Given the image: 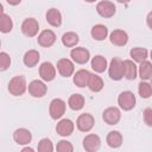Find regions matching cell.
Returning a JSON list of instances; mask_svg holds the SVG:
<instances>
[{
    "mask_svg": "<svg viewBox=\"0 0 152 152\" xmlns=\"http://www.w3.org/2000/svg\"><path fill=\"white\" fill-rule=\"evenodd\" d=\"M8 91L11 95L13 96H21L25 94V91L27 90V83H26V78L23 75H17L14 77H12L8 82V87H7Z\"/></svg>",
    "mask_w": 152,
    "mask_h": 152,
    "instance_id": "obj_1",
    "label": "cell"
},
{
    "mask_svg": "<svg viewBox=\"0 0 152 152\" xmlns=\"http://www.w3.org/2000/svg\"><path fill=\"white\" fill-rule=\"evenodd\" d=\"M135 103H137L135 95L131 90H124L118 95V104L120 109L125 112L132 110L135 107Z\"/></svg>",
    "mask_w": 152,
    "mask_h": 152,
    "instance_id": "obj_2",
    "label": "cell"
},
{
    "mask_svg": "<svg viewBox=\"0 0 152 152\" xmlns=\"http://www.w3.org/2000/svg\"><path fill=\"white\" fill-rule=\"evenodd\" d=\"M108 76L113 81H120L124 78V61L114 57L108 64Z\"/></svg>",
    "mask_w": 152,
    "mask_h": 152,
    "instance_id": "obj_3",
    "label": "cell"
},
{
    "mask_svg": "<svg viewBox=\"0 0 152 152\" xmlns=\"http://www.w3.org/2000/svg\"><path fill=\"white\" fill-rule=\"evenodd\" d=\"M66 103L62 99H53L49 104V114L52 120H59L65 114Z\"/></svg>",
    "mask_w": 152,
    "mask_h": 152,
    "instance_id": "obj_4",
    "label": "cell"
},
{
    "mask_svg": "<svg viewBox=\"0 0 152 152\" xmlns=\"http://www.w3.org/2000/svg\"><path fill=\"white\" fill-rule=\"evenodd\" d=\"M28 94L34 99H42L48 93V86L43 80H33L27 86Z\"/></svg>",
    "mask_w": 152,
    "mask_h": 152,
    "instance_id": "obj_5",
    "label": "cell"
},
{
    "mask_svg": "<svg viewBox=\"0 0 152 152\" xmlns=\"http://www.w3.org/2000/svg\"><path fill=\"white\" fill-rule=\"evenodd\" d=\"M95 126V119L90 113H82L78 115L76 120V127L80 132L88 133Z\"/></svg>",
    "mask_w": 152,
    "mask_h": 152,
    "instance_id": "obj_6",
    "label": "cell"
},
{
    "mask_svg": "<svg viewBox=\"0 0 152 152\" xmlns=\"http://www.w3.org/2000/svg\"><path fill=\"white\" fill-rule=\"evenodd\" d=\"M20 28H21V32H23L24 36H26L28 38H32V37H36L38 34L39 23L34 18H26L21 23Z\"/></svg>",
    "mask_w": 152,
    "mask_h": 152,
    "instance_id": "obj_7",
    "label": "cell"
},
{
    "mask_svg": "<svg viewBox=\"0 0 152 152\" xmlns=\"http://www.w3.org/2000/svg\"><path fill=\"white\" fill-rule=\"evenodd\" d=\"M70 57L71 59L76 63V64H86L89 62L90 59V52L88 49L83 48V46H76V48H72L71 51H70Z\"/></svg>",
    "mask_w": 152,
    "mask_h": 152,
    "instance_id": "obj_8",
    "label": "cell"
},
{
    "mask_svg": "<svg viewBox=\"0 0 152 152\" xmlns=\"http://www.w3.org/2000/svg\"><path fill=\"white\" fill-rule=\"evenodd\" d=\"M75 62L69 58H61L57 62V71L62 77H70L75 74Z\"/></svg>",
    "mask_w": 152,
    "mask_h": 152,
    "instance_id": "obj_9",
    "label": "cell"
},
{
    "mask_svg": "<svg viewBox=\"0 0 152 152\" xmlns=\"http://www.w3.org/2000/svg\"><path fill=\"white\" fill-rule=\"evenodd\" d=\"M96 12H97V14L100 17L108 19V18L114 17V14L116 13V7H115L114 2L108 1V0H102V1L97 2Z\"/></svg>",
    "mask_w": 152,
    "mask_h": 152,
    "instance_id": "obj_10",
    "label": "cell"
},
{
    "mask_svg": "<svg viewBox=\"0 0 152 152\" xmlns=\"http://www.w3.org/2000/svg\"><path fill=\"white\" fill-rule=\"evenodd\" d=\"M102 120L109 125V126H114L118 125L119 121L121 120V110L118 107H108L103 110L102 113Z\"/></svg>",
    "mask_w": 152,
    "mask_h": 152,
    "instance_id": "obj_11",
    "label": "cell"
},
{
    "mask_svg": "<svg viewBox=\"0 0 152 152\" xmlns=\"http://www.w3.org/2000/svg\"><path fill=\"white\" fill-rule=\"evenodd\" d=\"M56 74H57L56 66L51 62L46 61V62H43L39 65V76L43 81H45V82L53 81L55 77H56Z\"/></svg>",
    "mask_w": 152,
    "mask_h": 152,
    "instance_id": "obj_12",
    "label": "cell"
},
{
    "mask_svg": "<svg viewBox=\"0 0 152 152\" xmlns=\"http://www.w3.org/2000/svg\"><path fill=\"white\" fill-rule=\"evenodd\" d=\"M82 145H83V148L87 152H96L101 147V138L95 133L87 134L83 138Z\"/></svg>",
    "mask_w": 152,
    "mask_h": 152,
    "instance_id": "obj_13",
    "label": "cell"
},
{
    "mask_svg": "<svg viewBox=\"0 0 152 152\" xmlns=\"http://www.w3.org/2000/svg\"><path fill=\"white\" fill-rule=\"evenodd\" d=\"M74 129H75V124L70 120V119H59V121L57 122L56 125V132L59 137H63V138H66L69 135H71L74 133Z\"/></svg>",
    "mask_w": 152,
    "mask_h": 152,
    "instance_id": "obj_14",
    "label": "cell"
},
{
    "mask_svg": "<svg viewBox=\"0 0 152 152\" xmlns=\"http://www.w3.org/2000/svg\"><path fill=\"white\" fill-rule=\"evenodd\" d=\"M13 140H14V142H17L20 146L28 145L32 141V133L27 128H24V127L17 128L13 132Z\"/></svg>",
    "mask_w": 152,
    "mask_h": 152,
    "instance_id": "obj_15",
    "label": "cell"
},
{
    "mask_svg": "<svg viewBox=\"0 0 152 152\" xmlns=\"http://www.w3.org/2000/svg\"><path fill=\"white\" fill-rule=\"evenodd\" d=\"M38 44L42 48H51L56 43V33L52 30H43L37 38Z\"/></svg>",
    "mask_w": 152,
    "mask_h": 152,
    "instance_id": "obj_16",
    "label": "cell"
},
{
    "mask_svg": "<svg viewBox=\"0 0 152 152\" xmlns=\"http://www.w3.org/2000/svg\"><path fill=\"white\" fill-rule=\"evenodd\" d=\"M109 40L114 46H125L128 43V34L126 31L116 28L109 33Z\"/></svg>",
    "mask_w": 152,
    "mask_h": 152,
    "instance_id": "obj_17",
    "label": "cell"
},
{
    "mask_svg": "<svg viewBox=\"0 0 152 152\" xmlns=\"http://www.w3.org/2000/svg\"><path fill=\"white\" fill-rule=\"evenodd\" d=\"M90 71L87 69H80L77 70L74 75H72V81L74 84L78 88H86L88 87V82H89V77H90Z\"/></svg>",
    "mask_w": 152,
    "mask_h": 152,
    "instance_id": "obj_18",
    "label": "cell"
},
{
    "mask_svg": "<svg viewBox=\"0 0 152 152\" xmlns=\"http://www.w3.org/2000/svg\"><path fill=\"white\" fill-rule=\"evenodd\" d=\"M45 19L48 21V24L52 27H59L62 25V13L59 10L52 7L50 10H48L46 14H45Z\"/></svg>",
    "mask_w": 152,
    "mask_h": 152,
    "instance_id": "obj_19",
    "label": "cell"
},
{
    "mask_svg": "<svg viewBox=\"0 0 152 152\" xmlns=\"http://www.w3.org/2000/svg\"><path fill=\"white\" fill-rule=\"evenodd\" d=\"M138 76V66L133 59L124 61V77L128 81L135 80Z\"/></svg>",
    "mask_w": 152,
    "mask_h": 152,
    "instance_id": "obj_20",
    "label": "cell"
},
{
    "mask_svg": "<svg viewBox=\"0 0 152 152\" xmlns=\"http://www.w3.org/2000/svg\"><path fill=\"white\" fill-rule=\"evenodd\" d=\"M90 65L91 69L96 72V74H101L104 72L108 69V62L106 59V57H103L102 55H96L91 58L90 61Z\"/></svg>",
    "mask_w": 152,
    "mask_h": 152,
    "instance_id": "obj_21",
    "label": "cell"
},
{
    "mask_svg": "<svg viewBox=\"0 0 152 152\" xmlns=\"http://www.w3.org/2000/svg\"><path fill=\"white\" fill-rule=\"evenodd\" d=\"M138 76L141 81H148L152 78V62L151 61H142L139 63L138 66Z\"/></svg>",
    "mask_w": 152,
    "mask_h": 152,
    "instance_id": "obj_22",
    "label": "cell"
},
{
    "mask_svg": "<svg viewBox=\"0 0 152 152\" xmlns=\"http://www.w3.org/2000/svg\"><path fill=\"white\" fill-rule=\"evenodd\" d=\"M106 142L110 148H119L124 142V137L119 131H110L106 137Z\"/></svg>",
    "mask_w": 152,
    "mask_h": 152,
    "instance_id": "obj_23",
    "label": "cell"
},
{
    "mask_svg": "<svg viewBox=\"0 0 152 152\" xmlns=\"http://www.w3.org/2000/svg\"><path fill=\"white\" fill-rule=\"evenodd\" d=\"M90 34H91V38L94 40L102 42V40H104L108 37V28L103 24H96V25H94L91 27Z\"/></svg>",
    "mask_w": 152,
    "mask_h": 152,
    "instance_id": "obj_24",
    "label": "cell"
},
{
    "mask_svg": "<svg viewBox=\"0 0 152 152\" xmlns=\"http://www.w3.org/2000/svg\"><path fill=\"white\" fill-rule=\"evenodd\" d=\"M40 59V55L37 50L34 49H31V50H27L25 53H24V57H23V62L24 64L27 66V68H33L38 64Z\"/></svg>",
    "mask_w": 152,
    "mask_h": 152,
    "instance_id": "obj_25",
    "label": "cell"
},
{
    "mask_svg": "<svg viewBox=\"0 0 152 152\" xmlns=\"http://www.w3.org/2000/svg\"><path fill=\"white\" fill-rule=\"evenodd\" d=\"M86 104V99L82 94H71L68 99V106L72 110H81Z\"/></svg>",
    "mask_w": 152,
    "mask_h": 152,
    "instance_id": "obj_26",
    "label": "cell"
},
{
    "mask_svg": "<svg viewBox=\"0 0 152 152\" xmlns=\"http://www.w3.org/2000/svg\"><path fill=\"white\" fill-rule=\"evenodd\" d=\"M104 87V82L101 76L97 74H90L89 82H88V88L93 93H100Z\"/></svg>",
    "mask_w": 152,
    "mask_h": 152,
    "instance_id": "obj_27",
    "label": "cell"
},
{
    "mask_svg": "<svg viewBox=\"0 0 152 152\" xmlns=\"http://www.w3.org/2000/svg\"><path fill=\"white\" fill-rule=\"evenodd\" d=\"M61 39H62V44L65 48H75L80 42L78 34L76 32H74V31H69V32L63 33Z\"/></svg>",
    "mask_w": 152,
    "mask_h": 152,
    "instance_id": "obj_28",
    "label": "cell"
},
{
    "mask_svg": "<svg viewBox=\"0 0 152 152\" xmlns=\"http://www.w3.org/2000/svg\"><path fill=\"white\" fill-rule=\"evenodd\" d=\"M13 30V20L12 18L4 12L1 6V17H0V31L2 33H10Z\"/></svg>",
    "mask_w": 152,
    "mask_h": 152,
    "instance_id": "obj_29",
    "label": "cell"
},
{
    "mask_svg": "<svg viewBox=\"0 0 152 152\" xmlns=\"http://www.w3.org/2000/svg\"><path fill=\"white\" fill-rule=\"evenodd\" d=\"M129 57H131L134 62L141 63L142 61L147 59V57H148V51H147V49H145V48H133V49H131V51H129Z\"/></svg>",
    "mask_w": 152,
    "mask_h": 152,
    "instance_id": "obj_30",
    "label": "cell"
},
{
    "mask_svg": "<svg viewBox=\"0 0 152 152\" xmlns=\"http://www.w3.org/2000/svg\"><path fill=\"white\" fill-rule=\"evenodd\" d=\"M138 94L141 99H150L152 96V84L147 81H141L138 84Z\"/></svg>",
    "mask_w": 152,
    "mask_h": 152,
    "instance_id": "obj_31",
    "label": "cell"
},
{
    "mask_svg": "<svg viewBox=\"0 0 152 152\" xmlns=\"http://www.w3.org/2000/svg\"><path fill=\"white\" fill-rule=\"evenodd\" d=\"M53 150H55V147H53V144H52L51 139L43 138L38 141V145H37V151L38 152H52Z\"/></svg>",
    "mask_w": 152,
    "mask_h": 152,
    "instance_id": "obj_32",
    "label": "cell"
},
{
    "mask_svg": "<svg viewBox=\"0 0 152 152\" xmlns=\"http://www.w3.org/2000/svg\"><path fill=\"white\" fill-rule=\"evenodd\" d=\"M56 151H58V152H72L74 151V146H72V144L70 141L62 139V140H59L57 142Z\"/></svg>",
    "mask_w": 152,
    "mask_h": 152,
    "instance_id": "obj_33",
    "label": "cell"
},
{
    "mask_svg": "<svg viewBox=\"0 0 152 152\" xmlns=\"http://www.w3.org/2000/svg\"><path fill=\"white\" fill-rule=\"evenodd\" d=\"M11 65V57L7 52H0V71H6Z\"/></svg>",
    "mask_w": 152,
    "mask_h": 152,
    "instance_id": "obj_34",
    "label": "cell"
},
{
    "mask_svg": "<svg viewBox=\"0 0 152 152\" xmlns=\"http://www.w3.org/2000/svg\"><path fill=\"white\" fill-rule=\"evenodd\" d=\"M142 118H144V122L148 126L152 127V108H145L142 112Z\"/></svg>",
    "mask_w": 152,
    "mask_h": 152,
    "instance_id": "obj_35",
    "label": "cell"
},
{
    "mask_svg": "<svg viewBox=\"0 0 152 152\" xmlns=\"http://www.w3.org/2000/svg\"><path fill=\"white\" fill-rule=\"evenodd\" d=\"M146 24H147V26L152 30V11L147 13V17H146Z\"/></svg>",
    "mask_w": 152,
    "mask_h": 152,
    "instance_id": "obj_36",
    "label": "cell"
},
{
    "mask_svg": "<svg viewBox=\"0 0 152 152\" xmlns=\"http://www.w3.org/2000/svg\"><path fill=\"white\" fill-rule=\"evenodd\" d=\"M6 2L8 5H11V6H17V5H19L21 2V0H6Z\"/></svg>",
    "mask_w": 152,
    "mask_h": 152,
    "instance_id": "obj_37",
    "label": "cell"
},
{
    "mask_svg": "<svg viewBox=\"0 0 152 152\" xmlns=\"http://www.w3.org/2000/svg\"><path fill=\"white\" fill-rule=\"evenodd\" d=\"M21 151H23V152H27V151H28V152H33L34 150H33L32 147H28V146H26V147H23V148H21Z\"/></svg>",
    "mask_w": 152,
    "mask_h": 152,
    "instance_id": "obj_38",
    "label": "cell"
},
{
    "mask_svg": "<svg viewBox=\"0 0 152 152\" xmlns=\"http://www.w3.org/2000/svg\"><path fill=\"white\" fill-rule=\"evenodd\" d=\"M119 4H128L131 0H116Z\"/></svg>",
    "mask_w": 152,
    "mask_h": 152,
    "instance_id": "obj_39",
    "label": "cell"
},
{
    "mask_svg": "<svg viewBox=\"0 0 152 152\" xmlns=\"http://www.w3.org/2000/svg\"><path fill=\"white\" fill-rule=\"evenodd\" d=\"M86 2H88V4H93V2H95L96 0H84Z\"/></svg>",
    "mask_w": 152,
    "mask_h": 152,
    "instance_id": "obj_40",
    "label": "cell"
},
{
    "mask_svg": "<svg viewBox=\"0 0 152 152\" xmlns=\"http://www.w3.org/2000/svg\"><path fill=\"white\" fill-rule=\"evenodd\" d=\"M150 58H151V62H152V50L150 51Z\"/></svg>",
    "mask_w": 152,
    "mask_h": 152,
    "instance_id": "obj_41",
    "label": "cell"
},
{
    "mask_svg": "<svg viewBox=\"0 0 152 152\" xmlns=\"http://www.w3.org/2000/svg\"><path fill=\"white\" fill-rule=\"evenodd\" d=\"M151 80H152V78H151Z\"/></svg>",
    "mask_w": 152,
    "mask_h": 152,
    "instance_id": "obj_42",
    "label": "cell"
}]
</instances>
